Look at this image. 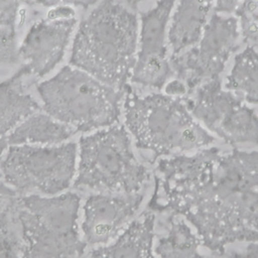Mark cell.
<instances>
[{
  "mask_svg": "<svg viewBox=\"0 0 258 258\" xmlns=\"http://www.w3.org/2000/svg\"><path fill=\"white\" fill-rule=\"evenodd\" d=\"M185 101L196 120L227 144L258 145V115L244 101L222 88L221 79L207 82L190 92Z\"/></svg>",
  "mask_w": 258,
  "mask_h": 258,
  "instance_id": "ba28073f",
  "label": "cell"
},
{
  "mask_svg": "<svg viewBox=\"0 0 258 258\" xmlns=\"http://www.w3.org/2000/svg\"><path fill=\"white\" fill-rule=\"evenodd\" d=\"M122 110L135 145L155 156H173L211 146L216 138L191 115L181 97L138 94L126 87Z\"/></svg>",
  "mask_w": 258,
  "mask_h": 258,
  "instance_id": "3957f363",
  "label": "cell"
},
{
  "mask_svg": "<svg viewBox=\"0 0 258 258\" xmlns=\"http://www.w3.org/2000/svg\"><path fill=\"white\" fill-rule=\"evenodd\" d=\"M149 177L125 126L115 124L80 138L74 189L131 195L140 192Z\"/></svg>",
  "mask_w": 258,
  "mask_h": 258,
  "instance_id": "8992f818",
  "label": "cell"
},
{
  "mask_svg": "<svg viewBox=\"0 0 258 258\" xmlns=\"http://www.w3.org/2000/svg\"><path fill=\"white\" fill-rule=\"evenodd\" d=\"M38 4L46 7H56V6H80L83 8H88L96 4L99 0H35Z\"/></svg>",
  "mask_w": 258,
  "mask_h": 258,
  "instance_id": "603a6c76",
  "label": "cell"
},
{
  "mask_svg": "<svg viewBox=\"0 0 258 258\" xmlns=\"http://www.w3.org/2000/svg\"><path fill=\"white\" fill-rule=\"evenodd\" d=\"M242 0H214V8L216 13L230 15L239 7Z\"/></svg>",
  "mask_w": 258,
  "mask_h": 258,
  "instance_id": "cb8c5ba5",
  "label": "cell"
},
{
  "mask_svg": "<svg viewBox=\"0 0 258 258\" xmlns=\"http://www.w3.org/2000/svg\"><path fill=\"white\" fill-rule=\"evenodd\" d=\"M143 194L92 192L83 205L81 235L90 246H103L115 240L134 220Z\"/></svg>",
  "mask_w": 258,
  "mask_h": 258,
  "instance_id": "8fae6325",
  "label": "cell"
},
{
  "mask_svg": "<svg viewBox=\"0 0 258 258\" xmlns=\"http://www.w3.org/2000/svg\"><path fill=\"white\" fill-rule=\"evenodd\" d=\"M7 147H8V143H7L6 138L4 136L0 135V160H1L2 156H3V154L5 153Z\"/></svg>",
  "mask_w": 258,
  "mask_h": 258,
  "instance_id": "4316f807",
  "label": "cell"
},
{
  "mask_svg": "<svg viewBox=\"0 0 258 258\" xmlns=\"http://www.w3.org/2000/svg\"><path fill=\"white\" fill-rule=\"evenodd\" d=\"M154 220L151 212L143 213L111 243L94 248L90 258H155L152 249Z\"/></svg>",
  "mask_w": 258,
  "mask_h": 258,
  "instance_id": "5bb4252c",
  "label": "cell"
},
{
  "mask_svg": "<svg viewBox=\"0 0 258 258\" xmlns=\"http://www.w3.org/2000/svg\"><path fill=\"white\" fill-rule=\"evenodd\" d=\"M201 245L199 235L184 220L173 219L158 240L155 253L160 258H205L199 251Z\"/></svg>",
  "mask_w": 258,
  "mask_h": 258,
  "instance_id": "ac0fdd59",
  "label": "cell"
},
{
  "mask_svg": "<svg viewBox=\"0 0 258 258\" xmlns=\"http://www.w3.org/2000/svg\"><path fill=\"white\" fill-rule=\"evenodd\" d=\"M76 23L75 17H46L29 28L18 48L19 59L28 77L42 78L59 63Z\"/></svg>",
  "mask_w": 258,
  "mask_h": 258,
  "instance_id": "7c38bea8",
  "label": "cell"
},
{
  "mask_svg": "<svg viewBox=\"0 0 258 258\" xmlns=\"http://www.w3.org/2000/svg\"><path fill=\"white\" fill-rule=\"evenodd\" d=\"M28 77L21 67L14 75L0 80V135L6 136L26 117L40 111V105L26 89Z\"/></svg>",
  "mask_w": 258,
  "mask_h": 258,
  "instance_id": "9a60e30c",
  "label": "cell"
},
{
  "mask_svg": "<svg viewBox=\"0 0 258 258\" xmlns=\"http://www.w3.org/2000/svg\"><path fill=\"white\" fill-rule=\"evenodd\" d=\"M139 20L119 0H102L80 23L70 64L125 91L135 62Z\"/></svg>",
  "mask_w": 258,
  "mask_h": 258,
  "instance_id": "7a4b0ae2",
  "label": "cell"
},
{
  "mask_svg": "<svg viewBox=\"0 0 258 258\" xmlns=\"http://www.w3.org/2000/svg\"><path fill=\"white\" fill-rule=\"evenodd\" d=\"M30 0H0V28L16 29L20 9Z\"/></svg>",
  "mask_w": 258,
  "mask_h": 258,
  "instance_id": "7402d4cb",
  "label": "cell"
},
{
  "mask_svg": "<svg viewBox=\"0 0 258 258\" xmlns=\"http://www.w3.org/2000/svg\"><path fill=\"white\" fill-rule=\"evenodd\" d=\"M239 36L237 18L213 14L200 40L170 60L173 74L189 92L207 82L220 79L230 55L238 47Z\"/></svg>",
  "mask_w": 258,
  "mask_h": 258,
  "instance_id": "9c48e42d",
  "label": "cell"
},
{
  "mask_svg": "<svg viewBox=\"0 0 258 258\" xmlns=\"http://www.w3.org/2000/svg\"><path fill=\"white\" fill-rule=\"evenodd\" d=\"M78 144L8 145L0 173L20 196H56L66 192L76 176Z\"/></svg>",
  "mask_w": 258,
  "mask_h": 258,
  "instance_id": "52a82bcc",
  "label": "cell"
},
{
  "mask_svg": "<svg viewBox=\"0 0 258 258\" xmlns=\"http://www.w3.org/2000/svg\"><path fill=\"white\" fill-rule=\"evenodd\" d=\"M225 89L242 101L258 105V51L247 46L234 58Z\"/></svg>",
  "mask_w": 258,
  "mask_h": 258,
  "instance_id": "e0dca14e",
  "label": "cell"
},
{
  "mask_svg": "<svg viewBox=\"0 0 258 258\" xmlns=\"http://www.w3.org/2000/svg\"><path fill=\"white\" fill-rule=\"evenodd\" d=\"M81 197L74 191L44 197L19 196L15 225L21 258H83L79 226Z\"/></svg>",
  "mask_w": 258,
  "mask_h": 258,
  "instance_id": "277c9868",
  "label": "cell"
},
{
  "mask_svg": "<svg viewBox=\"0 0 258 258\" xmlns=\"http://www.w3.org/2000/svg\"><path fill=\"white\" fill-rule=\"evenodd\" d=\"M176 0H158L139 19L138 43L130 81L144 88H164L173 76L167 56V29Z\"/></svg>",
  "mask_w": 258,
  "mask_h": 258,
  "instance_id": "30bf717a",
  "label": "cell"
},
{
  "mask_svg": "<svg viewBox=\"0 0 258 258\" xmlns=\"http://www.w3.org/2000/svg\"><path fill=\"white\" fill-rule=\"evenodd\" d=\"M126 1V3L130 6V7H135V6H137L140 2H143V1H145V0H125Z\"/></svg>",
  "mask_w": 258,
  "mask_h": 258,
  "instance_id": "83f0119b",
  "label": "cell"
},
{
  "mask_svg": "<svg viewBox=\"0 0 258 258\" xmlns=\"http://www.w3.org/2000/svg\"><path fill=\"white\" fill-rule=\"evenodd\" d=\"M165 94L173 96V97H182L186 91L187 88L185 84L180 80H170L168 81L164 86Z\"/></svg>",
  "mask_w": 258,
  "mask_h": 258,
  "instance_id": "d4e9b609",
  "label": "cell"
},
{
  "mask_svg": "<svg viewBox=\"0 0 258 258\" xmlns=\"http://www.w3.org/2000/svg\"><path fill=\"white\" fill-rule=\"evenodd\" d=\"M151 208L183 217L217 254L258 241V151L209 146L161 158Z\"/></svg>",
  "mask_w": 258,
  "mask_h": 258,
  "instance_id": "6da1fadb",
  "label": "cell"
},
{
  "mask_svg": "<svg viewBox=\"0 0 258 258\" xmlns=\"http://www.w3.org/2000/svg\"><path fill=\"white\" fill-rule=\"evenodd\" d=\"M19 196L0 173V230L16 229L15 214Z\"/></svg>",
  "mask_w": 258,
  "mask_h": 258,
  "instance_id": "d6986e66",
  "label": "cell"
},
{
  "mask_svg": "<svg viewBox=\"0 0 258 258\" xmlns=\"http://www.w3.org/2000/svg\"><path fill=\"white\" fill-rule=\"evenodd\" d=\"M213 6L214 0H176L167 29L172 56L182 53L200 40Z\"/></svg>",
  "mask_w": 258,
  "mask_h": 258,
  "instance_id": "4fadbf2b",
  "label": "cell"
},
{
  "mask_svg": "<svg viewBox=\"0 0 258 258\" xmlns=\"http://www.w3.org/2000/svg\"><path fill=\"white\" fill-rule=\"evenodd\" d=\"M37 93L45 113L84 133L118 124L125 95L71 64L40 83Z\"/></svg>",
  "mask_w": 258,
  "mask_h": 258,
  "instance_id": "5b68a950",
  "label": "cell"
},
{
  "mask_svg": "<svg viewBox=\"0 0 258 258\" xmlns=\"http://www.w3.org/2000/svg\"><path fill=\"white\" fill-rule=\"evenodd\" d=\"M76 133L47 113L37 111L16 125L5 138L8 145H57L68 142Z\"/></svg>",
  "mask_w": 258,
  "mask_h": 258,
  "instance_id": "2e32d148",
  "label": "cell"
},
{
  "mask_svg": "<svg viewBox=\"0 0 258 258\" xmlns=\"http://www.w3.org/2000/svg\"><path fill=\"white\" fill-rule=\"evenodd\" d=\"M0 258H21V240L16 229L0 230Z\"/></svg>",
  "mask_w": 258,
  "mask_h": 258,
  "instance_id": "44dd1931",
  "label": "cell"
},
{
  "mask_svg": "<svg viewBox=\"0 0 258 258\" xmlns=\"http://www.w3.org/2000/svg\"><path fill=\"white\" fill-rule=\"evenodd\" d=\"M18 60L16 29L0 28V64H14Z\"/></svg>",
  "mask_w": 258,
  "mask_h": 258,
  "instance_id": "ffe728a7",
  "label": "cell"
},
{
  "mask_svg": "<svg viewBox=\"0 0 258 258\" xmlns=\"http://www.w3.org/2000/svg\"><path fill=\"white\" fill-rule=\"evenodd\" d=\"M231 258H258V241L249 242L244 251L234 253Z\"/></svg>",
  "mask_w": 258,
  "mask_h": 258,
  "instance_id": "484cf974",
  "label": "cell"
}]
</instances>
